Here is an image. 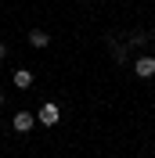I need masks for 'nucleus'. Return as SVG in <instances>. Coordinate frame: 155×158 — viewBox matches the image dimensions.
<instances>
[{"label":"nucleus","mask_w":155,"mask_h":158,"mask_svg":"<svg viewBox=\"0 0 155 158\" xmlns=\"http://www.w3.org/2000/svg\"><path fill=\"white\" fill-rule=\"evenodd\" d=\"M0 104H4V90H0Z\"/></svg>","instance_id":"0eeeda50"},{"label":"nucleus","mask_w":155,"mask_h":158,"mask_svg":"<svg viewBox=\"0 0 155 158\" xmlns=\"http://www.w3.org/2000/svg\"><path fill=\"white\" fill-rule=\"evenodd\" d=\"M11 126H15V133H29V129L36 126V118H33V111H18Z\"/></svg>","instance_id":"f257e3e1"},{"label":"nucleus","mask_w":155,"mask_h":158,"mask_svg":"<svg viewBox=\"0 0 155 158\" xmlns=\"http://www.w3.org/2000/svg\"><path fill=\"white\" fill-rule=\"evenodd\" d=\"M4 58H7V43H0V61H4Z\"/></svg>","instance_id":"423d86ee"},{"label":"nucleus","mask_w":155,"mask_h":158,"mask_svg":"<svg viewBox=\"0 0 155 158\" xmlns=\"http://www.w3.org/2000/svg\"><path fill=\"white\" fill-rule=\"evenodd\" d=\"M15 86H18V90H29V86H33V72L18 69V72H15Z\"/></svg>","instance_id":"39448f33"},{"label":"nucleus","mask_w":155,"mask_h":158,"mask_svg":"<svg viewBox=\"0 0 155 158\" xmlns=\"http://www.w3.org/2000/svg\"><path fill=\"white\" fill-rule=\"evenodd\" d=\"M29 43H33V47H36V50H43V47H47V43H51V36H47V32H43V29H33V32H29Z\"/></svg>","instance_id":"20e7f679"},{"label":"nucleus","mask_w":155,"mask_h":158,"mask_svg":"<svg viewBox=\"0 0 155 158\" xmlns=\"http://www.w3.org/2000/svg\"><path fill=\"white\" fill-rule=\"evenodd\" d=\"M134 72H137L141 79H152V76H155V58H137Z\"/></svg>","instance_id":"f03ea898"},{"label":"nucleus","mask_w":155,"mask_h":158,"mask_svg":"<svg viewBox=\"0 0 155 158\" xmlns=\"http://www.w3.org/2000/svg\"><path fill=\"white\" fill-rule=\"evenodd\" d=\"M40 122H43V126H54V122H58V104H43V108H40Z\"/></svg>","instance_id":"7ed1b4c3"}]
</instances>
